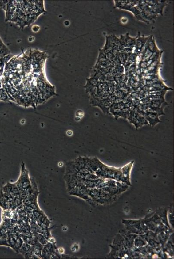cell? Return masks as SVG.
Returning <instances> with one entry per match:
<instances>
[{"label":"cell","instance_id":"cell-8","mask_svg":"<svg viewBox=\"0 0 174 259\" xmlns=\"http://www.w3.org/2000/svg\"><path fill=\"white\" fill-rule=\"evenodd\" d=\"M30 245H29V244L24 242L23 243V245L21 246V248H20L18 253H20L21 254L24 256L26 253L28 252L29 250L30 249Z\"/></svg>","mask_w":174,"mask_h":259},{"label":"cell","instance_id":"cell-1","mask_svg":"<svg viewBox=\"0 0 174 259\" xmlns=\"http://www.w3.org/2000/svg\"><path fill=\"white\" fill-rule=\"evenodd\" d=\"M19 191L29 189L31 185L28 170L25 167V163L22 162L21 164V174L18 181L15 183Z\"/></svg>","mask_w":174,"mask_h":259},{"label":"cell","instance_id":"cell-12","mask_svg":"<svg viewBox=\"0 0 174 259\" xmlns=\"http://www.w3.org/2000/svg\"><path fill=\"white\" fill-rule=\"evenodd\" d=\"M121 78V81H122V82L125 83V82H126V81H127V77L125 75H123Z\"/></svg>","mask_w":174,"mask_h":259},{"label":"cell","instance_id":"cell-10","mask_svg":"<svg viewBox=\"0 0 174 259\" xmlns=\"http://www.w3.org/2000/svg\"><path fill=\"white\" fill-rule=\"evenodd\" d=\"M166 93V91L164 90H155L153 91L149 92L148 95L152 96V95H157V96H161L162 97H165V95Z\"/></svg>","mask_w":174,"mask_h":259},{"label":"cell","instance_id":"cell-11","mask_svg":"<svg viewBox=\"0 0 174 259\" xmlns=\"http://www.w3.org/2000/svg\"><path fill=\"white\" fill-rule=\"evenodd\" d=\"M87 80V82L86 83L87 84H90V85L94 86H97V84H98V80H96L95 78H93V77H92L90 78H87L86 79Z\"/></svg>","mask_w":174,"mask_h":259},{"label":"cell","instance_id":"cell-6","mask_svg":"<svg viewBox=\"0 0 174 259\" xmlns=\"http://www.w3.org/2000/svg\"><path fill=\"white\" fill-rule=\"evenodd\" d=\"M43 247V245L38 242L35 245H33V253L38 256L39 258H42V251Z\"/></svg>","mask_w":174,"mask_h":259},{"label":"cell","instance_id":"cell-4","mask_svg":"<svg viewBox=\"0 0 174 259\" xmlns=\"http://www.w3.org/2000/svg\"><path fill=\"white\" fill-rule=\"evenodd\" d=\"M149 36L148 37H145L144 35L141 37L140 32H138V35L137 38L136 40L135 47L136 48L137 51L140 54V52L142 48L145 45V43L149 39Z\"/></svg>","mask_w":174,"mask_h":259},{"label":"cell","instance_id":"cell-5","mask_svg":"<svg viewBox=\"0 0 174 259\" xmlns=\"http://www.w3.org/2000/svg\"><path fill=\"white\" fill-rule=\"evenodd\" d=\"M136 38L130 37L129 35V33L126 34L125 36V42L126 47L132 48L135 46Z\"/></svg>","mask_w":174,"mask_h":259},{"label":"cell","instance_id":"cell-9","mask_svg":"<svg viewBox=\"0 0 174 259\" xmlns=\"http://www.w3.org/2000/svg\"><path fill=\"white\" fill-rule=\"evenodd\" d=\"M24 242V241H23V240L22 239L21 237H19L18 238V239L17 240V241H16L14 247L13 249L15 251H16V252L18 253L19 250H20V248H21V246H22V245H23V243Z\"/></svg>","mask_w":174,"mask_h":259},{"label":"cell","instance_id":"cell-3","mask_svg":"<svg viewBox=\"0 0 174 259\" xmlns=\"http://www.w3.org/2000/svg\"><path fill=\"white\" fill-rule=\"evenodd\" d=\"M148 105V108H164L165 106H167L168 104L165 101V99H159L151 100Z\"/></svg>","mask_w":174,"mask_h":259},{"label":"cell","instance_id":"cell-7","mask_svg":"<svg viewBox=\"0 0 174 259\" xmlns=\"http://www.w3.org/2000/svg\"><path fill=\"white\" fill-rule=\"evenodd\" d=\"M148 49L152 52L159 49L156 45L155 40L153 35H151L148 39Z\"/></svg>","mask_w":174,"mask_h":259},{"label":"cell","instance_id":"cell-2","mask_svg":"<svg viewBox=\"0 0 174 259\" xmlns=\"http://www.w3.org/2000/svg\"><path fill=\"white\" fill-rule=\"evenodd\" d=\"M144 116L148 122V125L152 127H154L159 123L161 122L160 116L156 113L146 112H145Z\"/></svg>","mask_w":174,"mask_h":259}]
</instances>
